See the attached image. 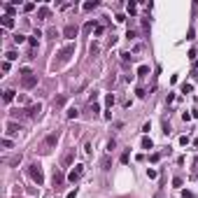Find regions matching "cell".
<instances>
[{
  "label": "cell",
  "mask_w": 198,
  "mask_h": 198,
  "mask_svg": "<svg viewBox=\"0 0 198 198\" xmlns=\"http://www.w3.org/2000/svg\"><path fill=\"white\" fill-rule=\"evenodd\" d=\"M21 75H23V79H21V86H23V89H33L37 84V75L30 72L28 68H21Z\"/></svg>",
  "instance_id": "6da1fadb"
},
{
  "label": "cell",
  "mask_w": 198,
  "mask_h": 198,
  "mask_svg": "<svg viewBox=\"0 0 198 198\" xmlns=\"http://www.w3.org/2000/svg\"><path fill=\"white\" fill-rule=\"evenodd\" d=\"M28 172H30V177L37 182V187L45 184V175H42V166H40V163H30V166H28Z\"/></svg>",
  "instance_id": "7a4b0ae2"
},
{
  "label": "cell",
  "mask_w": 198,
  "mask_h": 198,
  "mask_svg": "<svg viewBox=\"0 0 198 198\" xmlns=\"http://www.w3.org/2000/svg\"><path fill=\"white\" fill-rule=\"evenodd\" d=\"M21 112H23L28 119H37V117H40V112H42V105H40V103H35V105H28L26 110H21Z\"/></svg>",
  "instance_id": "3957f363"
},
{
  "label": "cell",
  "mask_w": 198,
  "mask_h": 198,
  "mask_svg": "<svg viewBox=\"0 0 198 198\" xmlns=\"http://www.w3.org/2000/svg\"><path fill=\"white\" fill-rule=\"evenodd\" d=\"M58 138H61V135H58V131H54V133H49L45 138V152H49V149H54L56 144H58Z\"/></svg>",
  "instance_id": "277c9868"
},
{
  "label": "cell",
  "mask_w": 198,
  "mask_h": 198,
  "mask_svg": "<svg viewBox=\"0 0 198 198\" xmlns=\"http://www.w3.org/2000/svg\"><path fill=\"white\" fill-rule=\"evenodd\" d=\"M82 175H84V166H82V163H77V166H75V168L70 170L68 180H70L72 184H75V182H79V180H82Z\"/></svg>",
  "instance_id": "5b68a950"
},
{
  "label": "cell",
  "mask_w": 198,
  "mask_h": 198,
  "mask_svg": "<svg viewBox=\"0 0 198 198\" xmlns=\"http://www.w3.org/2000/svg\"><path fill=\"white\" fill-rule=\"evenodd\" d=\"M72 54H75V45H68V47H63V49L58 51V61H61V63H65V61H68V58H70Z\"/></svg>",
  "instance_id": "8992f818"
},
{
  "label": "cell",
  "mask_w": 198,
  "mask_h": 198,
  "mask_svg": "<svg viewBox=\"0 0 198 198\" xmlns=\"http://www.w3.org/2000/svg\"><path fill=\"white\" fill-rule=\"evenodd\" d=\"M77 33H79V28H77V26H72V23H70V26H65V28H63V35L68 37V40L77 37Z\"/></svg>",
  "instance_id": "52a82bcc"
},
{
  "label": "cell",
  "mask_w": 198,
  "mask_h": 198,
  "mask_svg": "<svg viewBox=\"0 0 198 198\" xmlns=\"http://www.w3.org/2000/svg\"><path fill=\"white\" fill-rule=\"evenodd\" d=\"M72 161H75V149H68V152L63 154V161L61 163H63V166H70Z\"/></svg>",
  "instance_id": "ba28073f"
},
{
  "label": "cell",
  "mask_w": 198,
  "mask_h": 198,
  "mask_svg": "<svg viewBox=\"0 0 198 198\" xmlns=\"http://www.w3.org/2000/svg\"><path fill=\"white\" fill-rule=\"evenodd\" d=\"M21 128H19V124H14V121H7V135H17Z\"/></svg>",
  "instance_id": "9c48e42d"
},
{
  "label": "cell",
  "mask_w": 198,
  "mask_h": 198,
  "mask_svg": "<svg viewBox=\"0 0 198 198\" xmlns=\"http://www.w3.org/2000/svg\"><path fill=\"white\" fill-rule=\"evenodd\" d=\"M65 117H68V119H77V117H79V110H77V107H68Z\"/></svg>",
  "instance_id": "30bf717a"
},
{
  "label": "cell",
  "mask_w": 198,
  "mask_h": 198,
  "mask_svg": "<svg viewBox=\"0 0 198 198\" xmlns=\"http://www.w3.org/2000/svg\"><path fill=\"white\" fill-rule=\"evenodd\" d=\"M2 26H5V28H12V26H14V17L5 14V17H2Z\"/></svg>",
  "instance_id": "8fae6325"
},
{
  "label": "cell",
  "mask_w": 198,
  "mask_h": 198,
  "mask_svg": "<svg viewBox=\"0 0 198 198\" xmlns=\"http://www.w3.org/2000/svg\"><path fill=\"white\" fill-rule=\"evenodd\" d=\"M61 182H63V172H61V170H58V168H56V170H54V184H56V187H58Z\"/></svg>",
  "instance_id": "7c38bea8"
},
{
  "label": "cell",
  "mask_w": 198,
  "mask_h": 198,
  "mask_svg": "<svg viewBox=\"0 0 198 198\" xmlns=\"http://www.w3.org/2000/svg\"><path fill=\"white\" fill-rule=\"evenodd\" d=\"M2 100H5V103H12V100H14V91L7 89V91H5V96H2Z\"/></svg>",
  "instance_id": "4fadbf2b"
},
{
  "label": "cell",
  "mask_w": 198,
  "mask_h": 198,
  "mask_svg": "<svg viewBox=\"0 0 198 198\" xmlns=\"http://www.w3.org/2000/svg\"><path fill=\"white\" fill-rule=\"evenodd\" d=\"M138 75H140V77H147V75H149V65H140V68H138Z\"/></svg>",
  "instance_id": "5bb4252c"
},
{
  "label": "cell",
  "mask_w": 198,
  "mask_h": 198,
  "mask_svg": "<svg viewBox=\"0 0 198 198\" xmlns=\"http://www.w3.org/2000/svg\"><path fill=\"white\" fill-rule=\"evenodd\" d=\"M100 166H103V170H110V168H112V161H110V156H105V159L100 161Z\"/></svg>",
  "instance_id": "9a60e30c"
},
{
  "label": "cell",
  "mask_w": 198,
  "mask_h": 198,
  "mask_svg": "<svg viewBox=\"0 0 198 198\" xmlns=\"http://www.w3.org/2000/svg\"><path fill=\"white\" fill-rule=\"evenodd\" d=\"M154 142H152V138H142V149H152Z\"/></svg>",
  "instance_id": "2e32d148"
},
{
  "label": "cell",
  "mask_w": 198,
  "mask_h": 198,
  "mask_svg": "<svg viewBox=\"0 0 198 198\" xmlns=\"http://www.w3.org/2000/svg\"><path fill=\"white\" fill-rule=\"evenodd\" d=\"M37 17H40V19H47V17H49V9H47V7H40V9H37Z\"/></svg>",
  "instance_id": "e0dca14e"
},
{
  "label": "cell",
  "mask_w": 198,
  "mask_h": 198,
  "mask_svg": "<svg viewBox=\"0 0 198 198\" xmlns=\"http://www.w3.org/2000/svg\"><path fill=\"white\" fill-rule=\"evenodd\" d=\"M105 105H107V107H112V105H114V96H112V93H107V96H105Z\"/></svg>",
  "instance_id": "ac0fdd59"
},
{
  "label": "cell",
  "mask_w": 198,
  "mask_h": 198,
  "mask_svg": "<svg viewBox=\"0 0 198 198\" xmlns=\"http://www.w3.org/2000/svg\"><path fill=\"white\" fill-rule=\"evenodd\" d=\"M7 163H9V166H19V163H21V154H19V156H12Z\"/></svg>",
  "instance_id": "d6986e66"
},
{
  "label": "cell",
  "mask_w": 198,
  "mask_h": 198,
  "mask_svg": "<svg viewBox=\"0 0 198 198\" xmlns=\"http://www.w3.org/2000/svg\"><path fill=\"white\" fill-rule=\"evenodd\" d=\"M126 9H128V14H135V12H138V5H135V2H128Z\"/></svg>",
  "instance_id": "ffe728a7"
},
{
  "label": "cell",
  "mask_w": 198,
  "mask_h": 198,
  "mask_svg": "<svg viewBox=\"0 0 198 198\" xmlns=\"http://www.w3.org/2000/svg\"><path fill=\"white\" fill-rule=\"evenodd\" d=\"M93 7H98V0H93V2H84V9H86V12L93 9Z\"/></svg>",
  "instance_id": "44dd1931"
},
{
  "label": "cell",
  "mask_w": 198,
  "mask_h": 198,
  "mask_svg": "<svg viewBox=\"0 0 198 198\" xmlns=\"http://www.w3.org/2000/svg\"><path fill=\"white\" fill-rule=\"evenodd\" d=\"M14 42H17V45H21V42H26V35H21V33H17V35H14Z\"/></svg>",
  "instance_id": "7402d4cb"
},
{
  "label": "cell",
  "mask_w": 198,
  "mask_h": 198,
  "mask_svg": "<svg viewBox=\"0 0 198 198\" xmlns=\"http://www.w3.org/2000/svg\"><path fill=\"white\" fill-rule=\"evenodd\" d=\"M5 58H7V61H17L19 56H17V51H7V54H5Z\"/></svg>",
  "instance_id": "603a6c76"
},
{
  "label": "cell",
  "mask_w": 198,
  "mask_h": 198,
  "mask_svg": "<svg viewBox=\"0 0 198 198\" xmlns=\"http://www.w3.org/2000/svg\"><path fill=\"white\" fill-rule=\"evenodd\" d=\"M5 12H7L9 17H14V12H17V9H14V5H5Z\"/></svg>",
  "instance_id": "cb8c5ba5"
},
{
  "label": "cell",
  "mask_w": 198,
  "mask_h": 198,
  "mask_svg": "<svg viewBox=\"0 0 198 198\" xmlns=\"http://www.w3.org/2000/svg\"><path fill=\"white\" fill-rule=\"evenodd\" d=\"M182 91H184V93H191V91H193V86H191V84H187V82H184V84H182Z\"/></svg>",
  "instance_id": "d4e9b609"
},
{
  "label": "cell",
  "mask_w": 198,
  "mask_h": 198,
  "mask_svg": "<svg viewBox=\"0 0 198 198\" xmlns=\"http://www.w3.org/2000/svg\"><path fill=\"white\" fill-rule=\"evenodd\" d=\"M93 28H98V26H96V21H89V23H86V26H84V30H86V33H89V30H93Z\"/></svg>",
  "instance_id": "484cf974"
},
{
  "label": "cell",
  "mask_w": 198,
  "mask_h": 198,
  "mask_svg": "<svg viewBox=\"0 0 198 198\" xmlns=\"http://www.w3.org/2000/svg\"><path fill=\"white\" fill-rule=\"evenodd\" d=\"M33 9H35V5H33V2H26V5H23V12H33Z\"/></svg>",
  "instance_id": "4316f807"
},
{
  "label": "cell",
  "mask_w": 198,
  "mask_h": 198,
  "mask_svg": "<svg viewBox=\"0 0 198 198\" xmlns=\"http://www.w3.org/2000/svg\"><path fill=\"white\" fill-rule=\"evenodd\" d=\"M2 147H5V149H9V147H12V140H9V138H2Z\"/></svg>",
  "instance_id": "83f0119b"
},
{
  "label": "cell",
  "mask_w": 198,
  "mask_h": 198,
  "mask_svg": "<svg viewBox=\"0 0 198 198\" xmlns=\"http://www.w3.org/2000/svg\"><path fill=\"white\" fill-rule=\"evenodd\" d=\"M147 177H149V180H154V177H156V170H154V168H147Z\"/></svg>",
  "instance_id": "f1b7e54d"
},
{
  "label": "cell",
  "mask_w": 198,
  "mask_h": 198,
  "mask_svg": "<svg viewBox=\"0 0 198 198\" xmlns=\"http://www.w3.org/2000/svg\"><path fill=\"white\" fill-rule=\"evenodd\" d=\"M128 159H131V154H128V152L121 154V163H128Z\"/></svg>",
  "instance_id": "f546056e"
},
{
  "label": "cell",
  "mask_w": 198,
  "mask_h": 198,
  "mask_svg": "<svg viewBox=\"0 0 198 198\" xmlns=\"http://www.w3.org/2000/svg\"><path fill=\"white\" fill-rule=\"evenodd\" d=\"M172 187H182V177H175V180H172Z\"/></svg>",
  "instance_id": "4dcf8cb0"
},
{
  "label": "cell",
  "mask_w": 198,
  "mask_h": 198,
  "mask_svg": "<svg viewBox=\"0 0 198 198\" xmlns=\"http://www.w3.org/2000/svg\"><path fill=\"white\" fill-rule=\"evenodd\" d=\"M182 198H193V193L191 191H182Z\"/></svg>",
  "instance_id": "1f68e13d"
},
{
  "label": "cell",
  "mask_w": 198,
  "mask_h": 198,
  "mask_svg": "<svg viewBox=\"0 0 198 198\" xmlns=\"http://www.w3.org/2000/svg\"><path fill=\"white\" fill-rule=\"evenodd\" d=\"M75 196H77V189H75V191H70V193H68L65 198H75Z\"/></svg>",
  "instance_id": "d6a6232c"
},
{
  "label": "cell",
  "mask_w": 198,
  "mask_h": 198,
  "mask_svg": "<svg viewBox=\"0 0 198 198\" xmlns=\"http://www.w3.org/2000/svg\"><path fill=\"white\" fill-rule=\"evenodd\" d=\"M154 198H159V196H154Z\"/></svg>",
  "instance_id": "836d02e7"
}]
</instances>
